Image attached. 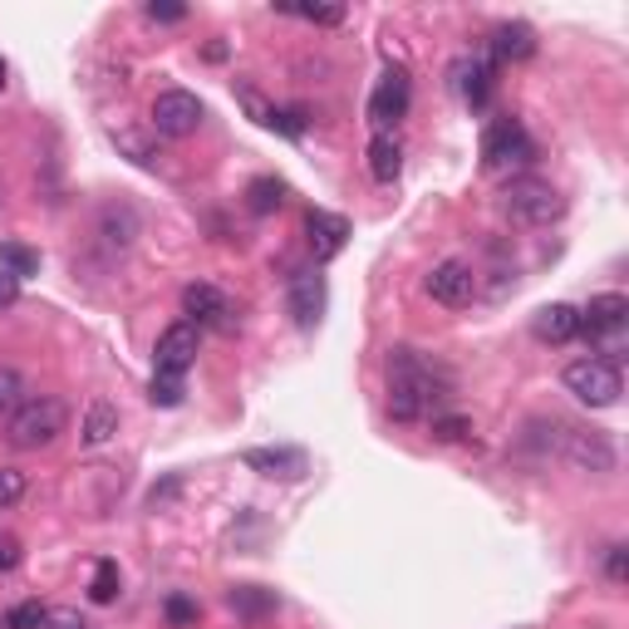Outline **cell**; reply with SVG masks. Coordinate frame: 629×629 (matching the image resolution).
Returning a JSON list of instances; mask_svg holds the SVG:
<instances>
[{
    "label": "cell",
    "mask_w": 629,
    "mask_h": 629,
    "mask_svg": "<svg viewBox=\"0 0 629 629\" xmlns=\"http://www.w3.org/2000/svg\"><path fill=\"white\" fill-rule=\"evenodd\" d=\"M182 388H187V379H177V374H153V384H148V398H153L158 408H177V404H182Z\"/></svg>",
    "instance_id": "obj_27"
},
{
    "label": "cell",
    "mask_w": 629,
    "mask_h": 629,
    "mask_svg": "<svg viewBox=\"0 0 629 629\" xmlns=\"http://www.w3.org/2000/svg\"><path fill=\"white\" fill-rule=\"evenodd\" d=\"M580 315V335L590 339V345H605V354H595V359H620V345H625V329H629V301L625 295H595Z\"/></svg>",
    "instance_id": "obj_4"
},
{
    "label": "cell",
    "mask_w": 629,
    "mask_h": 629,
    "mask_svg": "<svg viewBox=\"0 0 629 629\" xmlns=\"http://www.w3.org/2000/svg\"><path fill=\"white\" fill-rule=\"evenodd\" d=\"M119 560H99L94 566V580H89V600L94 605H109L113 595H119Z\"/></svg>",
    "instance_id": "obj_25"
},
{
    "label": "cell",
    "mask_w": 629,
    "mask_h": 629,
    "mask_svg": "<svg viewBox=\"0 0 629 629\" xmlns=\"http://www.w3.org/2000/svg\"><path fill=\"white\" fill-rule=\"evenodd\" d=\"M388 414L398 423H433L453 398V374L423 349H388Z\"/></svg>",
    "instance_id": "obj_1"
},
{
    "label": "cell",
    "mask_w": 629,
    "mask_h": 629,
    "mask_svg": "<svg viewBox=\"0 0 629 629\" xmlns=\"http://www.w3.org/2000/svg\"><path fill=\"white\" fill-rule=\"evenodd\" d=\"M398 168H404V148H398V139H394V133H374V143H369V173H374V182H394Z\"/></svg>",
    "instance_id": "obj_21"
},
{
    "label": "cell",
    "mask_w": 629,
    "mask_h": 629,
    "mask_svg": "<svg viewBox=\"0 0 629 629\" xmlns=\"http://www.w3.org/2000/svg\"><path fill=\"white\" fill-rule=\"evenodd\" d=\"M453 89L467 109H487L491 99V64L487 60H457L453 64Z\"/></svg>",
    "instance_id": "obj_18"
},
{
    "label": "cell",
    "mask_w": 629,
    "mask_h": 629,
    "mask_svg": "<svg viewBox=\"0 0 629 629\" xmlns=\"http://www.w3.org/2000/svg\"><path fill=\"white\" fill-rule=\"evenodd\" d=\"M305 232H311V251H315V261H335L339 251H345V236H349V222L345 216H335V212H311L305 216Z\"/></svg>",
    "instance_id": "obj_16"
},
{
    "label": "cell",
    "mask_w": 629,
    "mask_h": 629,
    "mask_svg": "<svg viewBox=\"0 0 629 629\" xmlns=\"http://www.w3.org/2000/svg\"><path fill=\"white\" fill-rule=\"evenodd\" d=\"M232 610L246 615V620H266V615H276V590H261V586H236L232 595Z\"/></svg>",
    "instance_id": "obj_22"
},
{
    "label": "cell",
    "mask_w": 629,
    "mask_h": 629,
    "mask_svg": "<svg viewBox=\"0 0 629 629\" xmlns=\"http://www.w3.org/2000/svg\"><path fill=\"white\" fill-rule=\"evenodd\" d=\"M20 497H26V473H16V467H0V507H16Z\"/></svg>",
    "instance_id": "obj_31"
},
{
    "label": "cell",
    "mask_w": 629,
    "mask_h": 629,
    "mask_svg": "<svg viewBox=\"0 0 629 629\" xmlns=\"http://www.w3.org/2000/svg\"><path fill=\"white\" fill-rule=\"evenodd\" d=\"M531 158H536V143H531V133L521 129V119H497L483 133V173H491V177L517 173Z\"/></svg>",
    "instance_id": "obj_5"
},
{
    "label": "cell",
    "mask_w": 629,
    "mask_h": 629,
    "mask_svg": "<svg viewBox=\"0 0 629 629\" xmlns=\"http://www.w3.org/2000/svg\"><path fill=\"white\" fill-rule=\"evenodd\" d=\"M20 404H26V379H20V369L0 364V418H10Z\"/></svg>",
    "instance_id": "obj_26"
},
{
    "label": "cell",
    "mask_w": 629,
    "mask_h": 629,
    "mask_svg": "<svg viewBox=\"0 0 629 629\" xmlns=\"http://www.w3.org/2000/svg\"><path fill=\"white\" fill-rule=\"evenodd\" d=\"M566 388L580 398L586 408H610V404H620V394H625V379H620V364H610V359H576L566 369Z\"/></svg>",
    "instance_id": "obj_6"
},
{
    "label": "cell",
    "mask_w": 629,
    "mask_h": 629,
    "mask_svg": "<svg viewBox=\"0 0 629 629\" xmlns=\"http://www.w3.org/2000/svg\"><path fill=\"white\" fill-rule=\"evenodd\" d=\"M113 433H119V408H113L109 398H94V404L84 408V423H79V443H84V448H104Z\"/></svg>",
    "instance_id": "obj_20"
},
{
    "label": "cell",
    "mask_w": 629,
    "mask_h": 629,
    "mask_svg": "<svg viewBox=\"0 0 629 629\" xmlns=\"http://www.w3.org/2000/svg\"><path fill=\"white\" fill-rule=\"evenodd\" d=\"M501 207L521 226H551V222H560V212H566V197L541 177H511L507 192H501Z\"/></svg>",
    "instance_id": "obj_3"
},
{
    "label": "cell",
    "mask_w": 629,
    "mask_h": 629,
    "mask_svg": "<svg viewBox=\"0 0 629 629\" xmlns=\"http://www.w3.org/2000/svg\"><path fill=\"white\" fill-rule=\"evenodd\" d=\"M428 295L438 305H448V311H463V305H473L477 295V276L467 261H438L428 276Z\"/></svg>",
    "instance_id": "obj_11"
},
{
    "label": "cell",
    "mask_w": 629,
    "mask_h": 629,
    "mask_svg": "<svg viewBox=\"0 0 629 629\" xmlns=\"http://www.w3.org/2000/svg\"><path fill=\"white\" fill-rule=\"evenodd\" d=\"M536 54V30L521 26V20H511V26H497L491 30V60L501 64H521Z\"/></svg>",
    "instance_id": "obj_19"
},
{
    "label": "cell",
    "mask_w": 629,
    "mask_h": 629,
    "mask_svg": "<svg viewBox=\"0 0 629 629\" xmlns=\"http://www.w3.org/2000/svg\"><path fill=\"white\" fill-rule=\"evenodd\" d=\"M0 266H6V276H35V266H40V256L30 246H16V242H0Z\"/></svg>",
    "instance_id": "obj_24"
},
{
    "label": "cell",
    "mask_w": 629,
    "mask_h": 629,
    "mask_svg": "<svg viewBox=\"0 0 629 629\" xmlns=\"http://www.w3.org/2000/svg\"><path fill=\"white\" fill-rule=\"evenodd\" d=\"M197 345H202V329L192 325V319L168 325L153 349V374H177V379H187V369L197 364Z\"/></svg>",
    "instance_id": "obj_9"
},
{
    "label": "cell",
    "mask_w": 629,
    "mask_h": 629,
    "mask_svg": "<svg viewBox=\"0 0 629 629\" xmlns=\"http://www.w3.org/2000/svg\"><path fill=\"white\" fill-rule=\"evenodd\" d=\"M64 423H70V408H64V398L54 394H40V398H26V404L10 414V448L20 453H35V448H50L54 438L64 433Z\"/></svg>",
    "instance_id": "obj_2"
},
{
    "label": "cell",
    "mask_w": 629,
    "mask_h": 629,
    "mask_svg": "<svg viewBox=\"0 0 629 629\" xmlns=\"http://www.w3.org/2000/svg\"><path fill=\"white\" fill-rule=\"evenodd\" d=\"M281 10L295 20H311V26H339L345 20V6H281Z\"/></svg>",
    "instance_id": "obj_28"
},
{
    "label": "cell",
    "mask_w": 629,
    "mask_h": 629,
    "mask_svg": "<svg viewBox=\"0 0 629 629\" xmlns=\"http://www.w3.org/2000/svg\"><path fill=\"white\" fill-rule=\"evenodd\" d=\"M0 84H6V60H0Z\"/></svg>",
    "instance_id": "obj_39"
},
{
    "label": "cell",
    "mask_w": 629,
    "mask_h": 629,
    "mask_svg": "<svg viewBox=\"0 0 629 629\" xmlns=\"http://www.w3.org/2000/svg\"><path fill=\"white\" fill-rule=\"evenodd\" d=\"M433 433H438L443 443H457V438L467 433V418H457V414H438V418H433Z\"/></svg>",
    "instance_id": "obj_32"
},
{
    "label": "cell",
    "mask_w": 629,
    "mask_h": 629,
    "mask_svg": "<svg viewBox=\"0 0 629 629\" xmlns=\"http://www.w3.org/2000/svg\"><path fill=\"white\" fill-rule=\"evenodd\" d=\"M40 629H89L79 620V610H44V625Z\"/></svg>",
    "instance_id": "obj_34"
},
{
    "label": "cell",
    "mask_w": 629,
    "mask_h": 629,
    "mask_svg": "<svg viewBox=\"0 0 629 629\" xmlns=\"http://www.w3.org/2000/svg\"><path fill=\"white\" fill-rule=\"evenodd\" d=\"M168 620H173V625H192V620H197V605L182 600V595H173V600H168Z\"/></svg>",
    "instance_id": "obj_35"
},
{
    "label": "cell",
    "mask_w": 629,
    "mask_h": 629,
    "mask_svg": "<svg viewBox=\"0 0 629 629\" xmlns=\"http://www.w3.org/2000/svg\"><path fill=\"white\" fill-rule=\"evenodd\" d=\"M242 463L261 477H281V483H295L305 477V453L301 448H246Z\"/></svg>",
    "instance_id": "obj_15"
},
{
    "label": "cell",
    "mask_w": 629,
    "mask_h": 629,
    "mask_svg": "<svg viewBox=\"0 0 629 629\" xmlns=\"http://www.w3.org/2000/svg\"><path fill=\"white\" fill-rule=\"evenodd\" d=\"M202 119H207V109H202V99L187 94V89H163V94L153 99V129L163 133V139H192V133L202 129Z\"/></svg>",
    "instance_id": "obj_8"
},
{
    "label": "cell",
    "mask_w": 629,
    "mask_h": 629,
    "mask_svg": "<svg viewBox=\"0 0 629 629\" xmlns=\"http://www.w3.org/2000/svg\"><path fill=\"white\" fill-rule=\"evenodd\" d=\"M408 113V74L404 70H388L369 94V123L374 133H394V123Z\"/></svg>",
    "instance_id": "obj_12"
},
{
    "label": "cell",
    "mask_w": 629,
    "mask_h": 629,
    "mask_svg": "<svg viewBox=\"0 0 629 629\" xmlns=\"http://www.w3.org/2000/svg\"><path fill=\"white\" fill-rule=\"evenodd\" d=\"M531 335L541 339V345H570V339L580 335V315H576V305H541L531 319Z\"/></svg>",
    "instance_id": "obj_17"
},
{
    "label": "cell",
    "mask_w": 629,
    "mask_h": 629,
    "mask_svg": "<svg viewBox=\"0 0 629 629\" xmlns=\"http://www.w3.org/2000/svg\"><path fill=\"white\" fill-rule=\"evenodd\" d=\"M16 560H20V546L10 541V536H0V570H10Z\"/></svg>",
    "instance_id": "obj_38"
},
{
    "label": "cell",
    "mask_w": 629,
    "mask_h": 629,
    "mask_svg": "<svg viewBox=\"0 0 629 629\" xmlns=\"http://www.w3.org/2000/svg\"><path fill=\"white\" fill-rule=\"evenodd\" d=\"M605 576H610L615 586H625V576H629V551L625 546H610V556H605Z\"/></svg>",
    "instance_id": "obj_33"
},
{
    "label": "cell",
    "mask_w": 629,
    "mask_h": 629,
    "mask_svg": "<svg viewBox=\"0 0 629 629\" xmlns=\"http://www.w3.org/2000/svg\"><path fill=\"white\" fill-rule=\"evenodd\" d=\"M182 16H187V6H158V0L148 6V20H168V26H173V20H182Z\"/></svg>",
    "instance_id": "obj_37"
},
{
    "label": "cell",
    "mask_w": 629,
    "mask_h": 629,
    "mask_svg": "<svg viewBox=\"0 0 629 629\" xmlns=\"http://www.w3.org/2000/svg\"><path fill=\"white\" fill-rule=\"evenodd\" d=\"M560 453H566L570 467H580V473H615V463H620V453H615L610 433L600 428H560Z\"/></svg>",
    "instance_id": "obj_7"
},
{
    "label": "cell",
    "mask_w": 629,
    "mask_h": 629,
    "mask_svg": "<svg viewBox=\"0 0 629 629\" xmlns=\"http://www.w3.org/2000/svg\"><path fill=\"white\" fill-rule=\"evenodd\" d=\"M236 99H242V109L261 123V129L285 133V139H301V133H305V119H301V113H285V109H276V104H266V99H261L251 84H236Z\"/></svg>",
    "instance_id": "obj_14"
},
{
    "label": "cell",
    "mask_w": 629,
    "mask_h": 629,
    "mask_svg": "<svg viewBox=\"0 0 629 629\" xmlns=\"http://www.w3.org/2000/svg\"><path fill=\"white\" fill-rule=\"evenodd\" d=\"M44 625V605L40 600H26L6 615V629H40Z\"/></svg>",
    "instance_id": "obj_30"
},
{
    "label": "cell",
    "mask_w": 629,
    "mask_h": 629,
    "mask_svg": "<svg viewBox=\"0 0 629 629\" xmlns=\"http://www.w3.org/2000/svg\"><path fill=\"white\" fill-rule=\"evenodd\" d=\"M246 207L251 212H256V216H266V212H276L281 207V202H285V187H281V182L276 177H256V182H251V187H246Z\"/></svg>",
    "instance_id": "obj_23"
},
{
    "label": "cell",
    "mask_w": 629,
    "mask_h": 629,
    "mask_svg": "<svg viewBox=\"0 0 629 629\" xmlns=\"http://www.w3.org/2000/svg\"><path fill=\"white\" fill-rule=\"evenodd\" d=\"M291 315L301 329L319 325V315H325V281H319V271H295L291 276Z\"/></svg>",
    "instance_id": "obj_13"
},
{
    "label": "cell",
    "mask_w": 629,
    "mask_h": 629,
    "mask_svg": "<svg viewBox=\"0 0 629 629\" xmlns=\"http://www.w3.org/2000/svg\"><path fill=\"white\" fill-rule=\"evenodd\" d=\"M16 301H20V281L0 271V311H10V305H16Z\"/></svg>",
    "instance_id": "obj_36"
},
{
    "label": "cell",
    "mask_w": 629,
    "mask_h": 629,
    "mask_svg": "<svg viewBox=\"0 0 629 629\" xmlns=\"http://www.w3.org/2000/svg\"><path fill=\"white\" fill-rule=\"evenodd\" d=\"M182 315L192 319V325H216L222 335H232L236 329V311H232V301H226L222 291H216L212 281H197V285H187L182 291Z\"/></svg>",
    "instance_id": "obj_10"
},
{
    "label": "cell",
    "mask_w": 629,
    "mask_h": 629,
    "mask_svg": "<svg viewBox=\"0 0 629 629\" xmlns=\"http://www.w3.org/2000/svg\"><path fill=\"white\" fill-rule=\"evenodd\" d=\"M113 143H119L123 153L133 158V163H143V168H153V163H158L153 143H148V139H139V133H129V129H113Z\"/></svg>",
    "instance_id": "obj_29"
}]
</instances>
